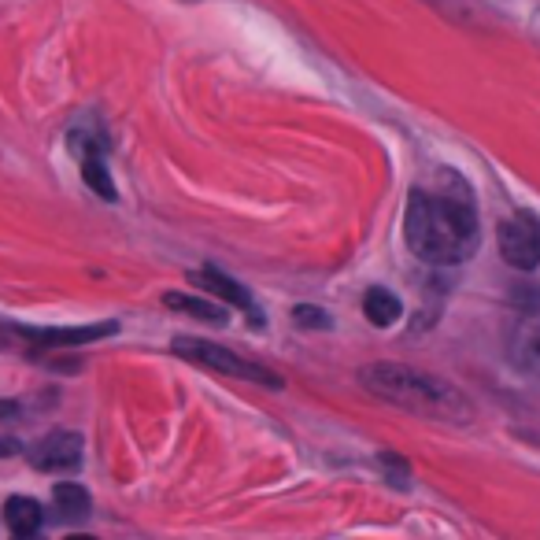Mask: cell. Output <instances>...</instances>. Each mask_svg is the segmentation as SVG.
<instances>
[{
  "instance_id": "1",
  "label": "cell",
  "mask_w": 540,
  "mask_h": 540,
  "mask_svg": "<svg viewBox=\"0 0 540 540\" xmlns=\"http://www.w3.org/2000/svg\"><path fill=\"white\" fill-rule=\"evenodd\" d=\"M407 248L422 263L455 267L478 252V211L463 178L452 171L437 174V185H418L407 197L404 215Z\"/></svg>"
},
{
  "instance_id": "2",
  "label": "cell",
  "mask_w": 540,
  "mask_h": 540,
  "mask_svg": "<svg viewBox=\"0 0 540 540\" xmlns=\"http://www.w3.org/2000/svg\"><path fill=\"white\" fill-rule=\"evenodd\" d=\"M359 385L370 396H378L400 411H411V415L452 422V426H467L474 418L470 400L455 385L433 378V374H422V370L400 367V363H370L359 370Z\"/></svg>"
},
{
  "instance_id": "3",
  "label": "cell",
  "mask_w": 540,
  "mask_h": 540,
  "mask_svg": "<svg viewBox=\"0 0 540 540\" xmlns=\"http://www.w3.org/2000/svg\"><path fill=\"white\" fill-rule=\"evenodd\" d=\"M171 352L174 356H182L185 363H193V367H204V370H219L226 378H241V381H252V385H263V389H282L285 381L267 370L263 363H252V359L237 356L230 348H222L215 341H204V337H174L171 341Z\"/></svg>"
},
{
  "instance_id": "4",
  "label": "cell",
  "mask_w": 540,
  "mask_h": 540,
  "mask_svg": "<svg viewBox=\"0 0 540 540\" xmlns=\"http://www.w3.org/2000/svg\"><path fill=\"white\" fill-rule=\"evenodd\" d=\"M500 256L507 267L515 270H537L540 267V219L529 211H515L511 219L500 222L496 230Z\"/></svg>"
},
{
  "instance_id": "5",
  "label": "cell",
  "mask_w": 540,
  "mask_h": 540,
  "mask_svg": "<svg viewBox=\"0 0 540 540\" xmlns=\"http://www.w3.org/2000/svg\"><path fill=\"white\" fill-rule=\"evenodd\" d=\"M26 455H30V467L41 474H71L82 467V437L71 430L45 433Z\"/></svg>"
},
{
  "instance_id": "6",
  "label": "cell",
  "mask_w": 540,
  "mask_h": 540,
  "mask_svg": "<svg viewBox=\"0 0 540 540\" xmlns=\"http://www.w3.org/2000/svg\"><path fill=\"white\" fill-rule=\"evenodd\" d=\"M189 282L197 285L204 296H215V300L237 307V311H245V315H256V307H252V293H248L241 282H234L230 274H222V270L200 267V270H193V274H189Z\"/></svg>"
},
{
  "instance_id": "7",
  "label": "cell",
  "mask_w": 540,
  "mask_h": 540,
  "mask_svg": "<svg viewBox=\"0 0 540 540\" xmlns=\"http://www.w3.org/2000/svg\"><path fill=\"white\" fill-rule=\"evenodd\" d=\"M119 333V322H97V326H67V330H23V337L34 348H74V344L104 341Z\"/></svg>"
},
{
  "instance_id": "8",
  "label": "cell",
  "mask_w": 540,
  "mask_h": 540,
  "mask_svg": "<svg viewBox=\"0 0 540 540\" xmlns=\"http://www.w3.org/2000/svg\"><path fill=\"white\" fill-rule=\"evenodd\" d=\"M511 359H515L518 370H526L529 378L540 381V319L522 322L511 333Z\"/></svg>"
},
{
  "instance_id": "9",
  "label": "cell",
  "mask_w": 540,
  "mask_h": 540,
  "mask_svg": "<svg viewBox=\"0 0 540 540\" xmlns=\"http://www.w3.org/2000/svg\"><path fill=\"white\" fill-rule=\"evenodd\" d=\"M4 522H8L12 537H34L41 529V504L30 500V496H12L4 504Z\"/></svg>"
},
{
  "instance_id": "10",
  "label": "cell",
  "mask_w": 540,
  "mask_h": 540,
  "mask_svg": "<svg viewBox=\"0 0 540 540\" xmlns=\"http://www.w3.org/2000/svg\"><path fill=\"white\" fill-rule=\"evenodd\" d=\"M363 315H367L370 326L385 330V326H393V322L404 315V304L396 300V293H389V289L374 285V289H367V293H363Z\"/></svg>"
},
{
  "instance_id": "11",
  "label": "cell",
  "mask_w": 540,
  "mask_h": 540,
  "mask_svg": "<svg viewBox=\"0 0 540 540\" xmlns=\"http://www.w3.org/2000/svg\"><path fill=\"white\" fill-rule=\"evenodd\" d=\"M52 507H56V515L63 522H82L89 515V507H93V496L82 485H74V481H60L52 489Z\"/></svg>"
},
{
  "instance_id": "12",
  "label": "cell",
  "mask_w": 540,
  "mask_h": 540,
  "mask_svg": "<svg viewBox=\"0 0 540 540\" xmlns=\"http://www.w3.org/2000/svg\"><path fill=\"white\" fill-rule=\"evenodd\" d=\"M163 304L171 307V311H178V315H189V319H197V322H208V326H226V322H230V315H226L222 307L208 304V300H197V296L167 293V296H163Z\"/></svg>"
},
{
  "instance_id": "13",
  "label": "cell",
  "mask_w": 540,
  "mask_h": 540,
  "mask_svg": "<svg viewBox=\"0 0 540 540\" xmlns=\"http://www.w3.org/2000/svg\"><path fill=\"white\" fill-rule=\"evenodd\" d=\"M82 178H86V185L97 193L100 200H115V182H111L108 167H104V152H89V156H82Z\"/></svg>"
},
{
  "instance_id": "14",
  "label": "cell",
  "mask_w": 540,
  "mask_h": 540,
  "mask_svg": "<svg viewBox=\"0 0 540 540\" xmlns=\"http://www.w3.org/2000/svg\"><path fill=\"white\" fill-rule=\"evenodd\" d=\"M381 470H385V478H389V485H396V489H411V467H407L404 459L396 452H381Z\"/></svg>"
},
{
  "instance_id": "15",
  "label": "cell",
  "mask_w": 540,
  "mask_h": 540,
  "mask_svg": "<svg viewBox=\"0 0 540 540\" xmlns=\"http://www.w3.org/2000/svg\"><path fill=\"white\" fill-rule=\"evenodd\" d=\"M293 322H296V326H311V330H326V326H333L330 315H326V311H319V307H311V304L296 307Z\"/></svg>"
},
{
  "instance_id": "16",
  "label": "cell",
  "mask_w": 540,
  "mask_h": 540,
  "mask_svg": "<svg viewBox=\"0 0 540 540\" xmlns=\"http://www.w3.org/2000/svg\"><path fill=\"white\" fill-rule=\"evenodd\" d=\"M23 452V444L15 441V437H0V459H8V455H19Z\"/></svg>"
},
{
  "instance_id": "17",
  "label": "cell",
  "mask_w": 540,
  "mask_h": 540,
  "mask_svg": "<svg viewBox=\"0 0 540 540\" xmlns=\"http://www.w3.org/2000/svg\"><path fill=\"white\" fill-rule=\"evenodd\" d=\"M537 34H540V15H537Z\"/></svg>"
}]
</instances>
